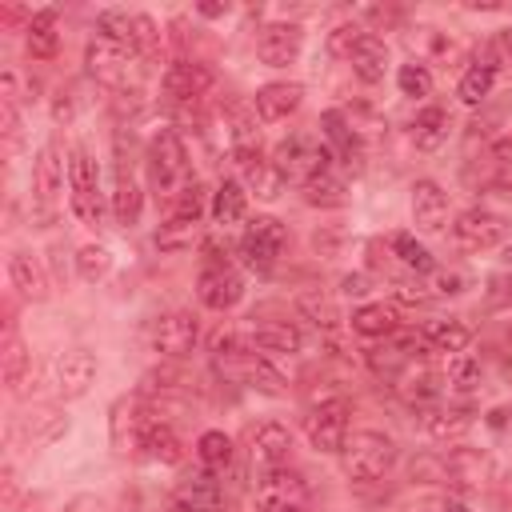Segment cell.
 I'll return each instance as SVG.
<instances>
[{"instance_id":"6da1fadb","label":"cell","mask_w":512,"mask_h":512,"mask_svg":"<svg viewBox=\"0 0 512 512\" xmlns=\"http://www.w3.org/2000/svg\"><path fill=\"white\" fill-rule=\"evenodd\" d=\"M140 60H144V56H136L132 48L112 44V40H100V36L84 48V68H88V76H92L96 84L112 88V92H128V88L140 84V72H144Z\"/></svg>"},{"instance_id":"7a4b0ae2","label":"cell","mask_w":512,"mask_h":512,"mask_svg":"<svg viewBox=\"0 0 512 512\" xmlns=\"http://www.w3.org/2000/svg\"><path fill=\"white\" fill-rule=\"evenodd\" d=\"M148 168H152V180L164 196V204H172L192 180H188V152H184V140L176 128H160L148 144Z\"/></svg>"},{"instance_id":"3957f363","label":"cell","mask_w":512,"mask_h":512,"mask_svg":"<svg viewBox=\"0 0 512 512\" xmlns=\"http://www.w3.org/2000/svg\"><path fill=\"white\" fill-rule=\"evenodd\" d=\"M340 460H344L348 480L372 484L396 464V444L384 432H352L344 440V448H340Z\"/></svg>"},{"instance_id":"277c9868","label":"cell","mask_w":512,"mask_h":512,"mask_svg":"<svg viewBox=\"0 0 512 512\" xmlns=\"http://www.w3.org/2000/svg\"><path fill=\"white\" fill-rule=\"evenodd\" d=\"M272 164H276V172H280L284 184H300L304 188L312 176H320V172L332 168V148L320 144V140H312V136H288V140L276 144Z\"/></svg>"},{"instance_id":"5b68a950","label":"cell","mask_w":512,"mask_h":512,"mask_svg":"<svg viewBox=\"0 0 512 512\" xmlns=\"http://www.w3.org/2000/svg\"><path fill=\"white\" fill-rule=\"evenodd\" d=\"M68 188H72V212L84 224H100L104 220L100 172H96V160L88 156V148H72L68 152Z\"/></svg>"},{"instance_id":"8992f818","label":"cell","mask_w":512,"mask_h":512,"mask_svg":"<svg viewBox=\"0 0 512 512\" xmlns=\"http://www.w3.org/2000/svg\"><path fill=\"white\" fill-rule=\"evenodd\" d=\"M256 512H308V480L292 468L260 472Z\"/></svg>"},{"instance_id":"52a82bcc","label":"cell","mask_w":512,"mask_h":512,"mask_svg":"<svg viewBox=\"0 0 512 512\" xmlns=\"http://www.w3.org/2000/svg\"><path fill=\"white\" fill-rule=\"evenodd\" d=\"M284 240H288V232L276 216H256L240 236V256L252 272H272L284 252Z\"/></svg>"},{"instance_id":"ba28073f","label":"cell","mask_w":512,"mask_h":512,"mask_svg":"<svg viewBox=\"0 0 512 512\" xmlns=\"http://www.w3.org/2000/svg\"><path fill=\"white\" fill-rule=\"evenodd\" d=\"M304 432L316 452H340L348 440V400L344 396L316 400L312 412L304 416Z\"/></svg>"},{"instance_id":"9c48e42d","label":"cell","mask_w":512,"mask_h":512,"mask_svg":"<svg viewBox=\"0 0 512 512\" xmlns=\"http://www.w3.org/2000/svg\"><path fill=\"white\" fill-rule=\"evenodd\" d=\"M196 296H200L204 308H212V312H228V308L240 304V296H244V280H240V272H236L232 264H212V268L200 272V280H196Z\"/></svg>"},{"instance_id":"30bf717a","label":"cell","mask_w":512,"mask_h":512,"mask_svg":"<svg viewBox=\"0 0 512 512\" xmlns=\"http://www.w3.org/2000/svg\"><path fill=\"white\" fill-rule=\"evenodd\" d=\"M156 412L144 400H116L112 404V444L116 452H140L144 432L152 428Z\"/></svg>"},{"instance_id":"8fae6325","label":"cell","mask_w":512,"mask_h":512,"mask_svg":"<svg viewBox=\"0 0 512 512\" xmlns=\"http://www.w3.org/2000/svg\"><path fill=\"white\" fill-rule=\"evenodd\" d=\"M172 504H176L180 512H220V504H224V488H220L216 472L196 468V472H188V476L176 480Z\"/></svg>"},{"instance_id":"7c38bea8","label":"cell","mask_w":512,"mask_h":512,"mask_svg":"<svg viewBox=\"0 0 512 512\" xmlns=\"http://www.w3.org/2000/svg\"><path fill=\"white\" fill-rule=\"evenodd\" d=\"M300 48H304L300 24L276 20V24H264L260 36H256V56H260L268 68H288V64L300 56Z\"/></svg>"},{"instance_id":"4fadbf2b","label":"cell","mask_w":512,"mask_h":512,"mask_svg":"<svg viewBox=\"0 0 512 512\" xmlns=\"http://www.w3.org/2000/svg\"><path fill=\"white\" fill-rule=\"evenodd\" d=\"M208 88H212V68H204L200 60H176L164 72V96L172 104H188L192 108Z\"/></svg>"},{"instance_id":"5bb4252c","label":"cell","mask_w":512,"mask_h":512,"mask_svg":"<svg viewBox=\"0 0 512 512\" xmlns=\"http://www.w3.org/2000/svg\"><path fill=\"white\" fill-rule=\"evenodd\" d=\"M196 340H200V324H196L192 312H168V316L156 320L152 344H156V352H164L168 360L188 356V352L196 348Z\"/></svg>"},{"instance_id":"9a60e30c","label":"cell","mask_w":512,"mask_h":512,"mask_svg":"<svg viewBox=\"0 0 512 512\" xmlns=\"http://www.w3.org/2000/svg\"><path fill=\"white\" fill-rule=\"evenodd\" d=\"M452 232L464 248H496L508 236V224H504V216H496L488 208H468V212L456 216Z\"/></svg>"},{"instance_id":"2e32d148","label":"cell","mask_w":512,"mask_h":512,"mask_svg":"<svg viewBox=\"0 0 512 512\" xmlns=\"http://www.w3.org/2000/svg\"><path fill=\"white\" fill-rule=\"evenodd\" d=\"M60 184H64V172H60L56 144H44V148L36 152V164H32V188H36L40 220L52 216V204H56V196H60Z\"/></svg>"},{"instance_id":"e0dca14e","label":"cell","mask_w":512,"mask_h":512,"mask_svg":"<svg viewBox=\"0 0 512 512\" xmlns=\"http://www.w3.org/2000/svg\"><path fill=\"white\" fill-rule=\"evenodd\" d=\"M232 160H236V168H240V180H244L256 196H264V200H276V196H280L284 180H280L276 164H272V160H264V152H260V148L232 152Z\"/></svg>"},{"instance_id":"ac0fdd59","label":"cell","mask_w":512,"mask_h":512,"mask_svg":"<svg viewBox=\"0 0 512 512\" xmlns=\"http://www.w3.org/2000/svg\"><path fill=\"white\" fill-rule=\"evenodd\" d=\"M140 208H144V196H140L136 172L124 156H116V176H112V216H116V224L132 228L140 220Z\"/></svg>"},{"instance_id":"d6986e66","label":"cell","mask_w":512,"mask_h":512,"mask_svg":"<svg viewBox=\"0 0 512 512\" xmlns=\"http://www.w3.org/2000/svg\"><path fill=\"white\" fill-rule=\"evenodd\" d=\"M488 472H492V460L484 452H476V448H452L444 456V480L452 488L472 492V488H480L488 480Z\"/></svg>"},{"instance_id":"ffe728a7","label":"cell","mask_w":512,"mask_h":512,"mask_svg":"<svg viewBox=\"0 0 512 512\" xmlns=\"http://www.w3.org/2000/svg\"><path fill=\"white\" fill-rule=\"evenodd\" d=\"M300 100H304V88H300L296 80L264 84V88L256 92V116H260L264 124H280V120H288V116L300 108Z\"/></svg>"},{"instance_id":"44dd1931","label":"cell","mask_w":512,"mask_h":512,"mask_svg":"<svg viewBox=\"0 0 512 512\" xmlns=\"http://www.w3.org/2000/svg\"><path fill=\"white\" fill-rule=\"evenodd\" d=\"M412 220L420 232H440L448 220V196L436 180H416L412 184Z\"/></svg>"},{"instance_id":"7402d4cb","label":"cell","mask_w":512,"mask_h":512,"mask_svg":"<svg viewBox=\"0 0 512 512\" xmlns=\"http://www.w3.org/2000/svg\"><path fill=\"white\" fill-rule=\"evenodd\" d=\"M288 452H292V436L284 424H260L256 436H252V464L260 472H272V468H284L288 464Z\"/></svg>"},{"instance_id":"603a6c76","label":"cell","mask_w":512,"mask_h":512,"mask_svg":"<svg viewBox=\"0 0 512 512\" xmlns=\"http://www.w3.org/2000/svg\"><path fill=\"white\" fill-rule=\"evenodd\" d=\"M92 376H96V356L84 352V348H72V352H64L56 360V388H60V396H84Z\"/></svg>"},{"instance_id":"cb8c5ba5","label":"cell","mask_w":512,"mask_h":512,"mask_svg":"<svg viewBox=\"0 0 512 512\" xmlns=\"http://www.w3.org/2000/svg\"><path fill=\"white\" fill-rule=\"evenodd\" d=\"M392 388H396V396L404 400V404H420V408H428L432 400H436V392H440V384H436V376L424 368V364H408L396 380H392Z\"/></svg>"},{"instance_id":"d4e9b609","label":"cell","mask_w":512,"mask_h":512,"mask_svg":"<svg viewBox=\"0 0 512 512\" xmlns=\"http://www.w3.org/2000/svg\"><path fill=\"white\" fill-rule=\"evenodd\" d=\"M448 132H452V116H448L440 104H428V108L412 120V144H416L420 152H436V148L448 140Z\"/></svg>"},{"instance_id":"484cf974","label":"cell","mask_w":512,"mask_h":512,"mask_svg":"<svg viewBox=\"0 0 512 512\" xmlns=\"http://www.w3.org/2000/svg\"><path fill=\"white\" fill-rule=\"evenodd\" d=\"M352 332L360 336H372V340H388L400 332V320H396V308L388 304H360L352 312Z\"/></svg>"},{"instance_id":"4316f807","label":"cell","mask_w":512,"mask_h":512,"mask_svg":"<svg viewBox=\"0 0 512 512\" xmlns=\"http://www.w3.org/2000/svg\"><path fill=\"white\" fill-rule=\"evenodd\" d=\"M420 428L432 440H460L472 428V412H464V408H424Z\"/></svg>"},{"instance_id":"83f0119b","label":"cell","mask_w":512,"mask_h":512,"mask_svg":"<svg viewBox=\"0 0 512 512\" xmlns=\"http://www.w3.org/2000/svg\"><path fill=\"white\" fill-rule=\"evenodd\" d=\"M348 64L364 84H376V80H384V68H388V44L380 36H364Z\"/></svg>"},{"instance_id":"f1b7e54d","label":"cell","mask_w":512,"mask_h":512,"mask_svg":"<svg viewBox=\"0 0 512 512\" xmlns=\"http://www.w3.org/2000/svg\"><path fill=\"white\" fill-rule=\"evenodd\" d=\"M244 212H248V192H244V184H240V180H220V188L212 192V220H216L220 228H228V224L244 220Z\"/></svg>"},{"instance_id":"f546056e","label":"cell","mask_w":512,"mask_h":512,"mask_svg":"<svg viewBox=\"0 0 512 512\" xmlns=\"http://www.w3.org/2000/svg\"><path fill=\"white\" fill-rule=\"evenodd\" d=\"M248 340H252V348H264V352H300V344H304L300 328H292L288 320L256 324V328L248 332Z\"/></svg>"},{"instance_id":"4dcf8cb0","label":"cell","mask_w":512,"mask_h":512,"mask_svg":"<svg viewBox=\"0 0 512 512\" xmlns=\"http://www.w3.org/2000/svg\"><path fill=\"white\" fill-rule=\"evenodd\" d=\"M140 452L148 456V460H160V464H180V456H184V448H180V436L156 416L152 420V428L144 432V444H140Z\"/></svg>"},{"instance_id":"1f68e13d","label":"cell","mask_w":512,"mask_h":512,"mask_svg":"<svg viewBox=\"0 0 512 512\" xmlns=\"http://www.w3.org/2000/svg\"><path fill=\"white\" fill-rule=\"evenodd\" d=\"M56 44H60L56 8H44V12H36L28 20V52H32V60H48V56H56Z\"/></svg>"},{"instance_id":"d6a6232c","label":"cell","mask_w":512,"mask_h":512,"mask_svg":"<svg viewBox=\"0 0 512 512\" xmlns=\"http://www.w3.org/2000/svg\"><path fill=\"white\" fill-rule=\"evenodd\" d=\"M480 360L476 356H468V352H452L448 360H444V380H448V388L452 392H476L480 388Z\"/></svg>"},{"instance_id":"836d02e7","label":"cell","mask_w":512,"mask_h":512,"mask_svg":"<svg viewBox=\"0 0 512 512\" xmlns=\"http://www.w3.org/2000/svg\"><path fill=\"white\" fill-rule=\"evenodd\" d=\"M424 336H428V344L436 348V352H464L468 348V340H472V332H468V324H460V320H432L428 328H424Z\"/></svg>"},{"instance_id":"e575fe53","label":"cell","mask_w":512,"mask_h":512,"mask_svg":"<svg viewBox=\"0 0 512 512\" xmlns=\"http://www.w3.org/2000/svg\"><path fill=\"white\" fill-rule=\"evenodd\" d=\"M304 200L308 204H316V208H340L348 196H344V180L328 168V172H320V176H312L308 184H304Z\"/></svg>"},{"instance_id":"d590c367","label":"cell","mask_w":512,"mask_h":512,"mask_svg":"<svg viewBox=\"0 0 512 512\" xmlns=\"http://www.w3.org/2000/svg\"><path fill=\"white\" fill-rule=\"evenodd\" d=\"M8 272H12V284H16L28 300H44V296H48V284H44V276H40V268H36L32 256L16 252V256L8 260Z\"/></svg>"},{"instance_id":"8d00e7d4","label":"cell","mask_w":512,"mask_h":512,"mask_svg":"<svg viewBox=\"0 0 512 512\" xmlns=\"http://www.w3.org/2000/svg\"><path fill=\"white\" fill-rule=\"evenodd\" d=\"M412 364V356L396 344V340H388V344H376V348H368V368L380 376V380H396L404 368Z\"/></svg>"},{"instance_id":"74e56055","label":"cell","mask_w":512,"mask_h":512,"mask_svg":"<svg viewBox=\"0 0 512 512\" xmlns=\"http://www.w3.org/2000/svg\"><path fill=\"white\" fill-rule=\"evenodd\" d=\"M196 460H200V468H208V472H224L228 464H232V440L224 436V432H204L200 440H196Z\"/></svg>"},{"instance_id":"f35d334b","label":"cell","mask_w":512,"mask_h":512,"mask_svg":"<svg viewBox=\"0 0 512 512\" xmlns=\"http://www.w3.org/2000/svg\"><path fill=\"white\" fill-rule=\"evenodd\" d=\"M132 24H136V12H120V8H104L96 16L100 40H112V44H124V48H132Z\"/></svg>"},{"instance_id":"ab89813d","label":"cell","mask_w":512,"mask_h":512,"mask_svg":"<svg viewBox=\"0 0 512 512\" xmlns=\"http://www.w3.org/2000/svg\"><path fill=\"white\" fill-rule=\"evenodd\" d=\"M492 84H496V64H472L464 76H460V100L464 104H480L488 92H492Z\"/></svg>"},{"instance_id":"60d3db41","label":"cell","mask_w":512,"mask_h":512,"mask_svg":"<svg viewBox=\"0 0 512 512\" xmlns=\"http://www.w3.org/2000/svg\"><path fill=\"white\" fill-rule=\"evenodd\" d=\"M392 252H396V256H400V264H404V268H412V272H432V268H436L432 252H428L416 236H408V232H396V236H392Z\"/></svg>"},{"instance_id":"b9f144b4","label":"cell","mask_w":512,"mask_h":512,"mask_svg":"<svg viewBox=\"0 0 512 512\" xmlns=\"http://www.w3.org/2000/svg\"><path fill=\"white\" fill-rule=\"evenodd\" d=\"M396 84H400V92H404V96H412V100H424V96L432 92V72H428V64H420V60H408V64H400V72H396Z\"/></svg>"},{"instance_id":"7bdbcfd3","label":"cell","mask_w":512,"mask_h":512,"mask_svg":"<svg viewBox=\"0 0 512 512\" xmlns=\"http://www.w3.org/2000/svg\"><path fill=\"white\" fill-rule=\"evenodd\" d=\"M204 196H208L204 184L192 180V184L168 204V216H172V220H192V224H200V216H204Z\"/></svg>"},{"instance_id":"ee69618b","label":"cell","mask_w":512,"mask_h":512,"mask_svg":"<svg viewBox=\"0 0 512 512\" xmlns=\"http://www.w3.org/2000/svg\"><path fill=\"white\" fill-rule=\"evenodd\" d=\"M192 240H196V224L192 220H164L160 224V232H156V248L160 252H180V248H192Z\"/></svg>"},{"instance_id":"f6af8a7d","label":"cell","mask_w":512,"mask_h":512,"mask_svg":"<svg viewBox=\"0 0 512 512\" xmlns=\"http://www.w3.org/2000/svg\"><path fill=\"white\" fill-rule=\"evenodd\" d=\"M108 268H112V252H108L104 244H84V248L76 252V272H80L84 280H104Z\"/></svg>"},{"instance_id":"bcb514c9","label":"cell","mask_w":512,"mask_h":512,"mask_svg":"<svg viewBox=\"0 0 512 512\" xmlns=\"http://www.w3.org/2000/svg\"><path fill=\"white\" fill-rule=\"evenodd\" d=\"M296 304H300V312H304L316 328H332V324L340 320V316H336V308H332V300H328V296H320V292H300V300H296Z\"/></svg>"},{"instance_id":"7dc6e473","label":"cell","mask_w":512,"mask_h":512,"mask_svg":"<svg viewBox=\"0 0 512 512\" xmlns=\"http://www.w3.org/2000/svg\"><path fill=\"white\" fill-rule=\"evenodd\" d=\"M364 36H368V32H364L360 24H336V28L328 32V52L340 56V60H352V52H356V44H360Z\"/></svg>"},{"instance_id":"c3c4849f","label":"cell","mask_w":512,"mask_h":512,"mask_svg":"<svg viewBox=\"0 0 512 512\" xmlns=\"http://www.w3.org/2000/svg\"><path fill=\"white\" fill-rule=\"evenodd\" d=\"M24 372H28V352H24V344L16 336H8V344H4V384L20 388Z\"/></svg>"},{"instance_id":"681fc988","label":"cell","mask_w":512,"mask_h":512,"mask_svg":"<svg viewBox=\"0 0 512 512\" xmlns=\"http://www.w3.org/2000/svg\"><path fill=\"white\" fill-rule=\"evenodd\" d=\"M156 40H160L156 20L144 16V12H136V24H132V48H136V56H152L156 52Z\"/></svg>"},{"instance_id":"f907efd6","label":"cell","mask_w":512,"mask_h":512,"mask_svg":"<svg viewBox=\"0 0 512 512\" xmlns=\"http://www.w3.org/2000/svg\"><path fill=\"white\" fill-rule=\"evenodd\" d=\"M184 384V372L180 368H152V372H144V380H140V388L144 392H176Z\"/></svg>"},{"instance_id":"816d5d0a","label":"cell","mask_w":512,"mask_h":512,"mask_svg":"<svg viewBox=\"0 0 512 512\" xmlns=\"http://www.w3.org/2000/svg\"><path fill=\"white\" fill-rule=\"evenodd\" d=\"M0 116H4V140H8V148H16L20 144V112H16V104L0 100Z\"/></svg>"},{"instance_id":"f5cc1de1","label":"cell","mask_w":512,"mask_h":512,"mask_svg":"<svg viewBox=\"0 0 512 512\" xmlns=\"http://www.w3.org/2000/svg\"><path fill=\"white\" fill-rule=\"evenodd\" d=\"M396 300H404V304H428V292L416 284H396Z\"/></svg>"},{"instance_id":"db71d44e","label":"cell","mask_w":512,"mask_h":512,"mask_svg":"<svg viewBox=\"0 0 512 512\" xmlns=\"http://www.w3.org/2000/svg\"><path fill=\"white\" fill-rule=\"evenodd\" d=\"M436 284H440V292H464V276L460 272H440Z\"/></svg>"},{"instance_id":"11a10c76","label":"cell","mask_w":512,"mask_h":512,"mask_svg":"<svg viewBox=\"0 0 512 512\" xmlns=\"http://www.w3.org/2000/svg\"><path fill=\"white\" fill-rule=\"evenodd\" d=\"M344 292L348 296H364L368 288H364V276H344Z\"/></svg>"},{"instance_id":"9f6ffc18","label":"cell","mask_w":512,"mask_h":512,"mask_svg":"<svg viewBox=\"0 0 512 512\" xmlns=\"http://www.w3.org/2000/svg\"><path fill=\"white\" fill-rule=\"evenodd\" d=\"M196 12H200V16H224V12H228V4H200Z\"/></svg>"},{"instance_id":"6f0895ef","label":"cell","mask_w":512,"mask_h":512,"mask_svg":"<svg viewBox=\"0 0 512 512\" xmlns=\"http://www.w3.org/2000/svg\"><path fill=\"white\" fill-rule=\"evenodd\" d=\"M500 44H504V52L512 56V28H504V36H500Z\"/></svg>"},{"instance_id":"680465c9","label":"cell","mask_w":512,"mask_h":512,"mask_svg":"<svg viewBox=\"0 0 512 512\" xmlns=\"http://www.w3.org/2000/svg\"><path fill=\"white\" fill-rule=\"evenodd\" d=\"M444 512H468L464 504H444Z\"/></svg>"},{"instance_id":"91938a15","label":"cell","mask_w":512,"mask_h":512,"mask_svg":"<svg viewBox=\"0 0 512 512\" xmlns=\"http://www.w3.org/2000/svg\"><path fill=\"white\" fill-rule=\"evenodd\" d=\"M500 512H512V496H504V504H500Z\"/></svg>"},{"instance_id":"94428289","label":"cell","mask_w":512,"mask_h":512,"mask_svg":"<svg viewBox=\"0 0 512 512\" xmlns=\"http://www.w3.org/2000/svg\"><path fill=\"white\" fill-rule=\"evenodd\" d=\"M504 260H508V264H512V244H508V248H504Z\"/></svg>"},{"instance_id":"6125c7cd","label":"cell","mask_w":512,"mask_h":512,"mask_svg":"<svg viewBox=\"0 0 512 512\" xmlns=\"http://www.w3.org/2000/svg\"><path fill=\"white\" fill-rule=\"evenodd\" d=\"M508 332H512V328H508Z\"/></svg>"}]
</instances>
